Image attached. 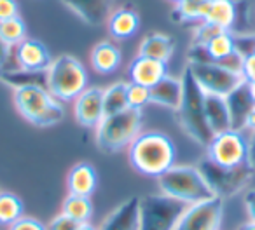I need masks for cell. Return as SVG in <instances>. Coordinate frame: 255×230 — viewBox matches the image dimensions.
I'll list each match as a JSON object with an SVG mask.
<instances>
[{"label":"cell","mask_w":255,"mask_h":230,"mask_svg":"<svg viewBox=\"0 0 255 230\" xmlns=\"http://www.w3.org/2000/svg\"><path fill=\"white\" fill-rule=\"evenodd\" d=\"M128 157L133 169L145 176L159 178L175 166L177 149L173 140L159 131L140 133L128 147Z\"/></svg>","instance_id":"6da1fadb"},{"label":"cell","mask_w":255,"mask_h":230,"mask_svg":"<svg viewBox=\"0 0 255 230\" xmlns=\"http://www.w3.org/2000/svg\"><path fill=\"white\" fill-rule=\"evenodd\" d=\"M175 117L182 131L203 147H208L213 138V133L206 122L205 115V92L199 87L191 70L185 67L182 75V101L175 110Z\"/></svg>","instance_id":"7a4b0ae2"},{"label":"cell","mask_w":255,"mask_h":230,"mask_svg":"<svg viewBox=\"0 0 255 230\" xmlns=\"http://www.w3.org/2000/svg\"><path fill=\"white\" fill-rule=\"evenodd\" d=\"M12 101L23 119L37 128H51L63 121V103L54 98L47 87L23 85L14 89Z\"/></svg>","instance_id":"3957f363"},{"label":"cell","mask_w":255,"mask_h":230,"mask_svg":"<svg viewBox=\"0 0 255 230\" xmlns=\"http://www.w3.org/2000/svg\"><path fill=\"white\" fill-rule=\"evenodd\" d=\"M142 110L126 108L114 115H105L96 126V147L103 153H117L129 147L142 133Z\"/></svg>","instance_id":"277c9868"},{"label":"cell","mask_w":255,"mask_h":230,"mask_svg":"<svg viewBox=\"0 0 255 230\" xmlns=\"http://www.w3.org/2000/svg\"><path fill=\"white\" fill-rule=\"evenodd\" d=\"M161 192L185 204H198L215 197L196 166H173L157 178Z\"/></svg>","instance_id":"5b68a950"},{"label":"cell","mask_w":255,"mask_h":230,"mask_svg":"<svg viewBox=\"0 0 255 230\" xmlns=\"http://www.w3.org/2000/svg\"><path fill=\"white\" fill-rule=\"evenodd\" d=\"M88 87V74L81 60L70 54L53 58L47 68V89L60 101H74Z\"/></svg>","instance_id":"8992f818"},{"label":"cell","mask_w":255,"mask_h":230,"mask_svg":"<svg viewBox=\"0 0 255 230\" xmlns=\"http://www.w3.org/2000/svg\"><path fill=\"white\" fill-rule=\"evenodd\" d=\"M189 204L166 194H150L138 202V230H175Z\"/></svg>","instance_id":"52a82bcc"},{"label":"cell","mask_w":255,"mask_h":230,"mask_svg":"<svg viewBox=\"0 0 255 230\" xmlns=\"http://www.w3.org/2000/svg\"><path fill=\"white\" fill-rule=\"evenodd\" d=\"M196 167L201 171L212 194L215 197H220L222 201L234 197L243 188H247V185L250 183L255 173L254 167H250V164H243V166L238 167H224L210 160L208 157L199 160Z\"/></svg>","instance_id":"ba28073f"},{"label":"cell","mask_w":255,"mask_h":230,"mask_svg":"<svg viewBox=\"0 0 255 230\" xmlns=\"http://www.w3.org/2000/svg\"><path fill=\"white\" fill-rule=\"evenodd\" d=\"M187 68L205 94H217L226 98L233 89L245 82L243 74L227 70L219 63H189Z\"/></svg>","instance_id":"9c48e42d"},{"label":"cell","mask_w":255,"mask_h":230,"mask_svg":"<svg viewBox=\"0 0 255 230\" xmlns=\"http://www.w3.org/2000/svg\"><path fill=\"white\" fill-rule=\"evenodd\" d=\"M208 149V159L224 167H238L248 164V142L241 131L227 129L213 135Z\"/></svg>","instance_id":"30bf717a"},{"label":"cell","mask_w":255,"mask_h":230,"mask_svg":"<svg viewBox=\"0 0 255 230\" xmlns=\"http://www.w3.org/2000/svg\"><path fill=\"white\" fill-rule=\"evenodd\" d=\"M222 218L224 201L220 197H212L189 206L178 220L175 230H220Z\"/></svg>","instance_id":"8fae6325"},{"label":"cell","mask_w":255,"mask_h":230,"mask_svg":"<svg viewBox=\"0 0 255 230\" xmlns=\"http://www.w3.org/2000/svg\"><path fill=\"white\" fill-rule=\"evenodd\" d=\"M74 117L82 128L95 129L105 117L103 110V87H86L74 99Z\"/></svg>","instance_id":"7c38bea8"},{"label":"cell","mask_w":255,"mask_h":230,"mask_svg":"<svg viewBox=\"0 0 255 230\" xmlns=\"http://www.w3.org/2000/svg\"><path fill=\"white\" fill-rule=\"evenodd\" d=\"M14 60L18 68L30 72H47L53 63L49 49L37 39H25L14 47Z\"/></svg>","instance_id":"4fadbf2b"},{"label":"cell","mask_w":255,"mask_h":230,"mask_svg":"<svg viewBox=\"0 0 255 230\" xmlns=\"http://www.w3.org/2000/svg\"><path fill=\"white\" fill-rule=\"evenodd\" d=\"M114 2L116 0H61L68 11L89 26L107 25L114 12Z\"/></svg>","instance_id":"5bb4252c"},{"label":"cell","mask_w":255,"mask_h":230,"mask_svg":"<svg viewBox=\"0 0 255 230\" xmlns=\"http://www.w3.org/2000/svg\"><path fill=\"white\" fill-rule=\"evenodd\" d=\"M226 103L231 117V129H234V131L245 129L248 115L255 106V99L252 96L250 89H248L247 80L226 96Z\"/></svg>","instance_id":"9a60e30c"},{"label":"cell","mask_w":255,"mask_h":230,"mask_svg":"<svg viewBox=\"0 0 255 230\" xmlns=\"http://www.w3.org/2000/svg\"><path fill=\"white\" fill-rule=\"evenodd\" d=\"M166 75H170L168 74V63L152 60V58L136 56L133 63L129 65V78H131L133 84L145 85L149 89L156 85Z\"/></svg>","instance_id":"2e32d148"},{"label":"cell","mask_w":255,"mask_h":230,"mask_svg":"<svg viewBox=\"0 0 255 230\" xmlns=\"http://www.w3.org/2000/svg\"><path fill=\"white\" fill-rule=\"evenodd\" d=\"M140 197H129L109 213L98 230H138Z\"/></svg>","instance_id":"e0dca14e"},{"label":"cell","mask_w":255,"mask_h":230,"mask_svg":"<svg viewBox=\"0 0 255 230\" xmlns=\"http://www.w3.org/2000/svg\"><path fill=\"white\" fill-rule=\"evenodd\" d=\"M98 187V173L89 162H77L67 174L68 194L91 197Z\"/></svg>","instance_id":"ac0fdd59"},{"label":"cell","mask_w":255,"mask_h":230,"mask_svg":"<svg viewBox=\"0 0 255 230\" xmlns=\"http://www.w3.org/2000/svg\"><path fill=\"white\" fill-rule=\"evenodd\" d=\"M107 26H109V32L114 39H129L138 32L140 16L133 7L123 5L119 9H114L109 21H107Z\"/></svg>","instance_id":"d6986e66"},{"label":"cell","mask_w":255,"mask_h":230,"mask_svg":"<svg viewBox=\"0 0 255 230\" xmlns=\"http://www.w3.org/2000/svg\"><path fill=\"white\" fill-rule=\"evenodd\" d=\"M89 61H91V67L96 74L109 75L114 74L121 67V63H123V53H121V49L114 42L103 40V42H98L93 47Z\"/></svg>","instance_id":"ffe728a7"},{"label":"cell","mask_w":255,"mask_h":230,"mask_svg":"<svg viewBox=\"0 0 255 230\" xmlns=\"http://www.w3.org/2000/svg\"><path fill=\"white\" fill-rule=\"evenodd\" d=\"M182 101V78L166 75L156 85L150 87V103L164 106V108L177 110Z\"/></svg>","instance_id":"44dd1931"},{"label":"cell","mask_w":255,"mask_h":230,"mask_svg":"<svg viewBox=\"0 0 255 230\" xmlns=\"http://www.w3.org/2000/svg\"><path fill=\"white\" fill-rule=\"evenodd\" d=\"M205 115L213 135L231 129V117L224 96L205 94Z\"/></svg>","instance_id":"7402d4cb"},{"label":"cell","mask_w":255,"mask_h":230,"mask_svg":"<svg viewBox=\"0 0 255 230\" xmlns=\"http://www.w3.org/2000/svg\"><path fill=\"white\" fill-rule=\"evenodd\" d=\"M234 12H236L234 0H208L203 9L201 21H208L226 32H231V26L234 23Z\"/></svg>","instance_id":"603a6c76"},{"label":"cell","mask_w":255,"mask_h":230,"mask_svg":"<svg viewBox=\"0 0 255 230\" xmlns=\"http://www.w3.org/2000/svg\"><path fill=\"white\" fill-rule=\"evenodd\" d=\"M175 51V40L170 35H164V33L154 32L149 33L145 39L142 40L138 49V56L152 58V60H159L168 63L170 58L173 56Z\"/></svg>","instance_id":"cb8c5ba5"},{"label":"cell","mask_w":255,"mask_h":230,"mask_svg":"<svg viewBox=\"0 0 255 230\" xmlns=\"http://www.w3.org/2000/svg\"><path fill=\"white\" fill-rule=\"evenodd\" d=\"M0 82L11 85V87L18 89L23 85H40V87H47V72H30V70H9L4 68L0 72Z\"/></svg>","instance_id":"d4e9b609"},{"label":"cell","mask_w":255,"mask_h":230,"mask_svg":"<svg viewBox=\"0 0 255 230\" xmlns=\"http://www.w3.org/2000/svg\"><path fill=\"white\" fill-rule=\"evenodd\" d=\"M61 213L67 215L68 218H72L74 222L86 223L93 216V202L91 199L84 197V195L68 194L65 197L63 204H61Z\"/></svg>","instance_id":"484cf974"},{"label":"cell","mask_w":255,"mask_h":230,"mask_svg":"<svg viewBox=\"0 0 255 230\" xmlns=\"http://www.w3.org/2000/svg\"><path fill=\"white\" fill-rule=\"evenodd\" d=\"M128 106V82H114L103 89V110L105 115H114Z\"/></svg>","instance_id":"4316f807"},{"label":"cell","mask_w":255,"mask_h":230,"mask_svg":"<svg viewBox=\"0 0 255 230\" xmlns=\"http://www.w3.org/2000/svg\"><path fill=\"white\" fill-rule=\"evenodd\" d=\"M25 213V204L21 197L12 192H0V225L9 227L18 222Z\"/></svg>","instance_id":"83f0119b"},{"label":"cell","mask_w":255,"mask_h":230,"mask_svg":"<svg viewBox=\"0 0 255 230\" xmlns=\"http://www.w3.org/2000/svg\"><path fill=\"white\" fill-rule=\"evenodd\" d=\"M236 12H234V23L231 26L233 35H247L255 33V19H254V7L250 0H234Z\"/></svg>","instance_id":"f1b7e54d"},{"label":"cell","mask_w":255,"mask_h":230,"mask_svg":"<svg viewBox=\"0 0 255 230\" xmlns=\"http://www.w3.org/2000/svg\"><path fill=\"white\" fill-rule=\"evenodd\" d=\"M206 2L208 0H182V2L175 4L173 11H171V18L175 23H199Z\"/></svg>","instance_id":"f546056e"},{"label":"cell","mask_w":255,"mask_h":230,"mask_svg":"<svg viewBox=\"0 0 255 230\" xmlns=\"http://www.w3.org/2000/svg\"><path fill=\"white\" fill-rule=\"evenodd\" d=\"M0 37L11 47H16L25 39H28L26 37V23L23 21L21 16H14V18L0 23Z\"/></svg>","instance_id":"4dcf8cb0"},{"label":"cell","mask_w":255,"mask_h":230,"mask_svg":"<svg viewBox=\"0 0 255 230\" xmlns=\"http://www.w3.org/2000/svg\"><path fill=\"white\" fill-rule=\"evenodd\" d=\"M208 54L212 56V60L215 61H220L224 58H227L229 54H233L234 51V37L231 32H222L215 37V39L210 40L208 46H205Z\"/></svg>","instance_id":"1f68e13d"},{"label":"cell","mask_w":255,"mask_h":230,"mask_svg":"<svg viewBox=\"0 0 255 230\" xmlns=\"http://www.w3.org/2000/svg\"><path fill=\"white\" fill-rule=\"evenodd\" d=\"M147 103H150V89L145 87V85L129 82L128 84V106L135 110H142Z\"/></svg>","instance_id":"d6a6232c"},{"label":"cell","mask_w":255,"mask_h":230,"mask_svg":"<svg viewBox=\"0 0 255 230\" xmlns=\"http://www.w3.org/2000/svg\"><path fill=\"white\" fill-rule=\"evenodd\" d=\"M222 32H226V30L219 28V26L212 25L208 21H199L198 26L194 28V33H192V44H196V46H208L210 40L215 39Z\"/></svg>","instance_id":"836d02e7"},{"label":"cell","mask_w":255,"mask_h":230,"mask_svg":"<svg viewBox=\"0 0 255 230\" xmlns=\"http://www.w3.org/2000/svg\"><path fill=\"white\" fill-rule=\"evenodd\" d=\"M233 37H234V49H236L243 58L255 53V33L233 35Z\"/></svg>","instance_id":"e575fe53"},{"label":"cell","mask_w":255,"mask_h":230,"mask_svg":"<svg viewBox=\"0 0 255 230\" xmlns=\"http://www.w3.org/2000/svg\"><path fill=\"white\" fill-rule=\"evenodd\" d=\"M7 230H46V225L33 216H21L18 222L9 225Z\"/></svg>","instance_id":"d590c367"},{"label":"cell","mask_w":255,"mask_h":230,"mask_svg":"<svg viewBox=\"0 0 255 230\" xmlns=\"http://www.w3.org/2000/svg\"><path fill=\"white\" fill-rule=\"evenodd\" d=\"M77 225H79L77 222H74V220L68 218L67 215L60 213V215H56L49 223H47L46 230H75Z\"/></svg>","instance_id":"8d00e7d4"},{"label":"cell","mask_w":255,"mask_h":230,"mask_svg":"<svg viewBox=\"0 0 255 230\" xmlns=\"http://www.w3.org/2000/svg\"><path fill=\"white\" fill-rule=\"evenodd\" d=\"M19 16L18 0H0V23Z\"/></svg>","instance_id":"74e56055"},{"label":"cell","mask_w":255,"mask_h":230,"mask_svg":"<svg viewBox=\"0 0 255 230\" xmlns=\"http://www.w3.org/2000/svg\"><path fill=\"white\" fill-rule=\"evenodd\" d=\"M241 74H243L247 82L255 80V53L243 58V70H241Z\"/></svg>","instance_id":"f35d334b"},{"label":"cell","mask_w":255,"mask_h":230,"mask_svg":"<svg viewBox=\"0 0 255 230\" xmlns=\"http://www.w3.org/2000/svg\"><path fill=\"white\" fill-rule=\"evenodd\" d=\"M12 49H14V47H11L7 42H4V40H2V37H0V72L9 67Z\"/></svg>","instance_id":"ab89813d"},{"label":"cell","mask_w":255,"mask_h":230,"mask_svg":"<svg viewBox=\"0 0 255 230\" xmlns=\"http://www.w3.org/2000/svg\"><path fill=\"white\" fill-rule=\"evenodd\" d=\"M243 202H245V209H247L250 222H255V188L247 190V194H245V197H243Z\"/></svg>","instance_id":"60d3db41"},{"label":"cell","mask_w":255,"mask_h":230,"mask_svg":"<svg viewBox=\"0 0 255 230\" xmlns=\"http://www.w3.org/2000/svg\"><path fill=\"white\" fill-rule=\"evenodd\" d=\"M248 164L255 171V131H252V136L248 140Z\"/></svg>","instance_id":"b9f144b4"},{"label":"cell","mask_w":255,"mask_h":230,"mask_svg":"<svg viewBox=\"0 0 255 230\" xmlns=\"http://www.w3.org/2000/svg\"><path fill=\"white\" fill-rule=\"evenodd\" d=\"M245 129H252V131H255V106H254V110L250 112V115H248L247 124H245Z\"/></svg>","instance_id":"7bdbcfd3"},{"label":"cell","mask_w":255,"mask_h":230,"mask_svg":"<svg viewBox=\"0 0 255 230\" xmlns=\"http://www.w3.org/2000/svg\"><path fill=\"white\" fill-rule=\"evenodd\" d=\"M75 230H98V229H96L95 225H91L89 222H86V223H79Z\"/></svg>","instance_id":"ee69618b"},{"label":"cell","mask_w":255,"mask_h":230,"mask_svg":"<svg viewBox=\"0 0 255 230\" xmlns=\"http://www.w3.org/2000/svg\"><path fill=\"white\" fill-rule=\"evenodd\" d=\"M238 230H255V222H250V220H248V222L245 223V225H241Z\"/></svg>","instance_id":"f6af8a7d"},{"label":"cell","mask_w":255,"mask_h":230,"mask_svg":"<svg viewBox=\"0 0 255 230\" xmlns=\"http://www.w3.org/2000/svg\"><path fill=\"white\" fill-rule=\"evenodd\" d=\"M247 84H248V89H250L252 96H254V99H255V80L254 82H247Z\"/></svg>","instance_id":"bcb514c9"},{"label":"cell","mask_w":255,"mask_h":230,"mask_svg":"<svg viewBox=\"0 0 255 230\" xmlns=\"http://www.w3.org/2000/svg\"><path fill=\"white\" fill-rule=\"evenodd\" d=\"M171 2H173V4H178V2H182V0H171Z\"/></svg>","instance_id":"7dc6e473"}]
</instances>
